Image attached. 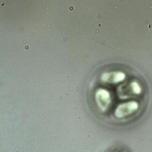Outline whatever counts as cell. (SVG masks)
I'll return each instance as SVG.
<instances>
[{"instance_id": "6da1fadb", "label": "cell", "mask_w": 152, "mask_h": 152, "mask_svg": "<svg viewBox=\"0 0 152 152\" xmlns=\"http://www.w3.org/2000/svg\"><path fill=\"white\" fill-rule=\"evenodd\" d=\"M110 152H126V151H125L124 150H121V149H116L115 150H112Z\"/></svg>"}]
</instances>
